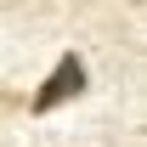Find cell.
<instances>
[{
  "instance_id": "cell-1",
  "label": "cell",
  "mask_w": 147,
  "mask_h": 147,
  "mask_svg": "<svg viewBox=\"0 0 147 147\" xmlns=\"http://www.w3.org/2000/svg\"><path fill=\"white\" fill-rule=\"evenodd\" d=\"M79 91H85V62H79V57H62V62L51 68V79L34 91L28 108H34V113H51L57 102H68V96H79Z\"/></svg>"
}]
</instances>
